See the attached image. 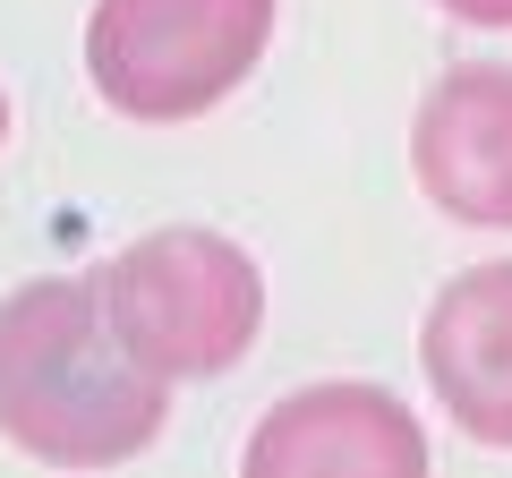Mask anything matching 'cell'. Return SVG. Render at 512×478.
<instances>
[{
    "instance_id": "1",
    "label": "cell",
    "mask_w": 512,
    "mask_h": 478,
    "mask_svg": "<svg viewBox=\"0 0 512 478\" xmlns=\"http://www.w3.org/2000/svg\"><path fill=\"white\" fill-rule=\"evenodd\" d=\"M163 376L120 342L103 282L52 274L0 299V436L60 470H103L163 436Z\"/></svg>"
},
{
    "instance_id": "2",
    "label": "cell",
    "mask_w": 512,
    "mask_h": 478,
    "mask_svg": "<svg viewBox=\"0 0 512 478\" xmlns=\"http://www.w3.org/2000/svg\"><path fill=\"white\" fill-rule=\"evenodd\" d=\"M103 308L120 325V342L146 359L154 376H214L231 368L239 350L256 342V316H265V282L256 257L222 231H146L137 248L103 265Z\"/></svg>"
},
{
    "instance_id": "3",
    "label": "cell",
    "mask_w": 512,
    "mask_h": 478,
    "mask_svg": "<svg viewBox=\"0 0 512 478\" xmlns=\"http://www.w3.org/2000/svg\"><path fill=\"white\" fill-rule=\"evenodd\" d=\"M265 35L274 0H94L86 69L128 120H188L256 69Z\"/></svg>"
},
{
    "instance_id": "4",
    "label": "cell",
    "mask_w": 512,
    "mask_h": 478,
    "mask_svg": "<svg viewBox=\"0 0 512 478\" xmlns=\"http://www.w3.org/2000/svg\"><path fill=\"white\" fill-rule=\"evenodd\" d=\"M410 163L453 222L512 231V69L504 60L453 69L427 94L419 120H410Z\"/></svg>"
},
{
    "instance_id": "5",
    "label": "cell",
    "mask_w": 512,
    "mask_h": 478,
    "mask_svg": "<svg viewBox=\"0 0 512 478\" xmlns=\"http://www.w3.org/2000/svg\"><path fill=\"white\" fill-rule=\"evenodd\" d=\"M419 478L427 470V436L393 393L376 385H316L291 393L274 419L248 436V478Z\"/></svg>"
},
{
    "instance_id": "6",
    "label": "cell",
    "mask_w": 512,
    "mask_h": 478,
    "mask_svg": "<svg viewBox=\"0 0 512 478\" xmlns=\"http://www.w3.org/2000/svg\"><path fill=\"white\" fill-rule=\"evenodd\" d=\"M419 359L436 402L478 444L512 453V265H470L461 282H444L427 308Z\"/></svg>"
},
{
    "instance_id": "7",
    "label": "cell",
    "mask_w": 512,
    "mask_h": 478,
    "mask_svg": "<svg viewBox=\"0 0 512 478\" xmlns=\"http://www.w3.org/2000/svg\"><path fill=\"white\" fill-rule=\"evenodd\" d=\"M453 18H470V26H512V0H444Z\"/></svg>"
},
{
    "instance_id": "8",
    "label": "cell",
    "mask_w": 512,
    "mask_h": 478,
    "mask_svg": "<svg viewBox=\"0 0 512 478\" xmlns=\"http://www.w3.org/2000/svg\"><path fill=\"white\" fill-rule=\"evenodd\" d=\"M0 137H9V94H0Z\"/></svg>"
}]
</instances>
